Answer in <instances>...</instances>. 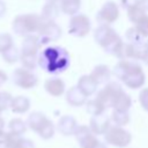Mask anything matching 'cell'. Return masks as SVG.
<instances>
[{"instance_id": "obj_1", "label": "cell", "mask_w": 148, "mask_h": 148, "mask_svg": "<svg viewBox=\"0 0 148 148\" xmlns=\"http://www.w3.org/2000/svg\"><path fill=\"white\" fill-rule=\"evenodd\" d=\"M69 64V54L61 46H49L38 54V66L51 74L65 72Z\"/></svg>"}, {"instance_id": "obj_2", "label": "cell", "mask_w": 148, "mask_h": 148, "mask_svg": "<svg viewBox=\"0 0 148 148\" xmlns=\"http://www.w3.org/2000/svg\"><path fill=\"white\" fill-rule=\"evenodd\" d=\"M113 74L130 89H139L146 82L142 67L134 60H119L113 68Z\"/></svg>"}, {"instance_id": "obj_3", "label": "cell", "mask_w": 148, "mask_h": 148, "mask_svg": "<svg viewBox=\"0 0 148 148\" xmlns=\"http://www.w3.org/2000/svg\"><path fill=\"white\" fill-rule=\"evenodd\" d=\"M95 42L110 54H116L123 44V39L116 32V30L108 24H99L94 31Z\"/></svg>"}, {"instance_id": "obj_4", "label": "cell", "mask_w": 148, "mask_h": 148, "mask_svg": "<svg viewBox=\"0 0 148 148\" xmlns=\"http://www.w3.org/2000/svg\"><path fill=\"white\" fill-rule=\"evenodd\" d=\"M43 23L44 20L38 14H34V13L20 14L13 20L12 29L16 35L27 37L37 34L42 28Z\"/></svg>"}, {"instance_id": "obj_5", "label": "cell", "mask_w": 148, "mask_h": 148, "mask_svg": "<svg viewBox=\"0 0 148 148\" xmlns=\"http://www.w3.org/2000/svg\"><path fill=\"white\" fill-rule=\"evenodd\" d=\"M104 139H105V142L111 146H114L117 148H125L131 143L132 134L127 130H125L123 126L113 125V126H110L109 130L105 132Z\"/></svg>"}, {"instance_id": "obj_6", "label": "cell", "mask_w": 148, "mask_h": 148, "mask_svg": "<svg viewBox=\"0 0 148 148\" xmlns=\"http://www.w3.org/2000/svg\"><path fill=\"white\" fill-rule=\"evenodd\" d=\"M146 54L145 43H124L114 54L119 60H143Z\"/></svg>"}, {"instance_id": "obj_7", "label": "cell", "mask_w": 148, "mask_h": 148, "mask_svg": "<svg viewBox=\"0 0 148 148\" xmlns=\"http://www.w3.org/2000/svg\"><path fill=\"white\" fill-rule=\"evenodd\" d=\"M91 29V22L89 17L84 14H75L72 15L69 22H68V34L74 37H86Z\"/></svg>"}, {"instance_id": "obj_8", "label": "cell", "mask_w": 148, "mask_h": 148, "mask_svg": "<svg viewBox=\"0 0 148 148\" xmlns=\"http://www.w3.org/2000/svg\"><path fill=\"white\" fill-rule=\"evenodd\" d=\"M12 81L18 88L31 89L36 87L38 77L31 69H28L25 67H17L12 73Z\"/></svg>"}, {"instance_id": "obj_9", "label": "cell", "mask_w": 148, "mask_h": 148, "mask_svg": "<svg viewBox=\"0 0 148 148\" xmlns=\"http://www.w3.org/2000/svg\"><path fill=\"white\" fill-rule=\"evenodd\" d=\"M124 91L121 86L117 82H108L104 88H102L97 95L96 98L105 106V108H112L116 98Z\"/></svg>"}, {"instance_id": "obj_10", "label": "cell", "mask_w": 148, "mask_h": 148, "mask_svg": "<svg viewBox=\"0 0 148 148\" xmlns=\"http://www.w3.org/2000/svg\"><path fill=\"white\" fill-rule=\"evenodd\" d=\"M37 37L42 45L56 42L61 37V28L54 21H44L42 28L37 32Z\"/></svg>"}, {"instance_id": "obj_11", "label": "cell", "mask_w": 148, "mask_h": 148, "mask_svg": "<svg viewBox=\"0 0 148 148\" xmlns=\"http://www.w3.org/2000/svg\"><path fill=\"white\" fill-rule=\"evenodd\" d=\"M119 17V8L114 1H106L96 14V20L99 24H112Z\"/></svg>"}, {"instance_id": "obj_12", "label": "cell", "mask_w": 148, "mask_h": 148, "mask_svg": "<svg viewBox=\"0 0 148 148\" xmlns=\"http://www.w3.org/2000/svg\"><path fill=\"white\" fill-rule=\"evenodd\" d=\"M74 136L81 148H94L99 141L87 125H79Z\"/></svg>"}, {"instance_id": "obj_13", "label": "cell", "mask_w": 148, "mask_h": 148, "mask_svg": "<svg viewBox=\"0 0 148 148\" xmlns=\"http://www.w3.org/2000/svg\"><path fill=\"white\" fill-rule=\"evenodd\" d=\"M42 46L37 35H30L24 37L21 45V57H38V51Z\"/></svg>"}, {"instance_id": "obj_14", "label": "cell", "mask_w": 148, "mask_h": 148, "mask_svg": "<svg viewBox=\"0 0 148 148\" xmlns=\"http://www.w3.org/2000/svg\"><path fill=\"white\" fill-rule=\"evenodd\" d=\"M110 118L104 113L98 116H92L89 121V128L95 135H104L110 127Z\"/></svg>"}, {"instance_id": "obj_15", "label": "cell", "mask_w": 148, "mask_h": 148, "mask_svg": "<svg viewBox=\"0 0 148 148\" xmlns=\"http://www.w3.org/2000/svg\"><path fill=\"white\" fill-rule=\"evenodd\" d=\"M77 126L79 125L73 116L65 114L59 118L58 124H57V130L64 136H69V135H74Z\"/></svg>"}, {"instance_id": "obj_16", "label": "cell", "mask_w": 148, "mask_h": 148, "mask_svg": "<svg viewBox=\"0 0 148 148\" xmlns=\"http://www.w3.org/2000/svg\"><path fill=\"white\" fill-rule=\"evenodd\" d=\"M66 102L71 105V106H82L87 103V98L88 96L77 87V86H73L71 87L67 91H66Z\"/></svg>"}, {"instance_id": "obj_17", "label": "cell", "mask_w": 148, "mask_h": 148, "mask_svg": "<svg viewBox=\"0 0 148 148\" xmlns=\"http://www.w3.org/2000/svg\"><path fill=\"white\" fill-rule=\"evenodd\" d=\"M44 88H45L46 92L49 95L53 96V97L61 96L66 90L65 82L60 77H50V79H47L44 83Z\"/></svg>"}, {"instance_id": "obj_18", "label": "cell", "mask_w": 148, "mask_h": 148, "mask_svg": "<svg viewBox=\"0 0 148 148\" xmlns=\"http://www.w3.org/2000/svg\"><path fill=\"white\" fill-rule=\"evenodd\" d=\"M47 120H49V118H47L44 113H42V112H39V111H35V112H32V113H30V114L28 116L27 126H28V128H30L31 131L38 133L39 130L45 125V123H46Z\"/></svg>"}, {"instance_id": "obj_19", "label": "cell", "mask_w": 148, "mask_h": 148, "mask_svg": "<svg viewBox=\"0 0 148 148\" xmlns=\"http://www.w3.org/2000/svg\"><path fill=\"white\" fill-rule=\"evenodd\" d=\"M88 97L94 95L97 91V82L94 80V77L89 74V75H82L80 76V79L77 80V84H76Z\"/></svg>"}, {"instance_id": "obj_20", "label": "cell", "mask_w": 148, "mask_h": 148, "mask_svg": "<svg viewBox=\"0 0 148 148\" xmlns=\"http://www.w3.org/2000/svg\"><path fill=\"white\" fill-rule=\"evenodd\" d=\"M60 12L61 10L58 1H46L42 8L40 16L43 17L44 21H54Z\"/></svg>"}, {"instance_id": "obj_21", "label": "cell", "mask_w": 148, "mask_h": 148, "mask_svg": "<svg viewBox=\"0 0 148 148\" xmlns=\"http://www.w3.org/2000/svg\"><path fill=\"white\" fill-rule=\"evenodd\" d=\"M90 75L94 77L97 84H104L109 82L111 77V71L106 65H97L91 71Z\"/></svg>"}, {"instance_id": "obj_22", "label": "cell", "mask_w": 148, "mask_h": 148, "mask_svg": "<svg viewBox=\"0 0 148 148\" xmlns=\"http://www.w3.org/2000/svg\"><path fill=\"white\" fill-rule=\"evenodd\" d=\"M30 99L27 96H22L18 95L16 97H13L12 103H10V110L14 113L21 114V113H25L29 109H30Z\"/></svg>"}, {"instance_id": "obj_23", "label": "cell", "mask_w": 148, "mask_h": 148, "mask_svg": "<svg viewBox=\"0 0 148 148\" xmlns=\"http://www.w3.org/2000/svg\"><path fill=\"white\" fill-rule=\"evenodd\" d=\"M60 10L66 15H75L81 7V0H59Z\"/></svg>"}, {"instance_id": "obj_24", "label": "cell", "mask_w": 148, "mask_h": 148, "mask_svg": "<svg viewBox=\"0 0 148 148\" xmlns=\"http://www.w3.org/2000/svg\"><path fill=\"white\" fill-rule=\"evenodd\" d=\"M131 106H132V98L125 91H123L116 98V101H114V103L112 105L113 110H118V111H128Z\"/></svg>"}, {"instance_id": "obj_25", "label": "cell", "mask_w": 148, "mask_h": 148, "mask_svg": "<svg viewBox=\"0 0 148 148\" xmlns=\"http://www.w3.org/2000/svg\"><path fill=\"white\" fill-rule=\"evenodd\" d=\"M27 121H23L21 118H13L8 123V130L9 132L17 134V135H23L27 131Z\"/></svg>"}, {"instance_id": "obj_26", "label": "cell", "mask_w": 148, "mask_h": 148, "mask_svg": "<svg viewBox=\"0 0 148 148\" xmlns=\"http://www.w3.org/2000/svg\"><path fill=\"white\" fill-rule=\"evenodd\" d=\"M86 105V110L89 114L91 116H98V114H102L104 113L105 111V106L97 99V98H94V99H89L87 101V103L84 104Z\"/></svg>"}, {"instance_id": "obj_27", "label": "cell", "mask_w": 148, "mask_h": 148, "mask_svg": "<svg viewBox=\"0 0 148 148\" xmlns=\"http://www.w3.org/2000/svg\"><path fill=\"white\" fill-rule=\"evenodd\" d=\"M17 134L12 132H6L5 130L0 132V148H13L14 143L17 139Z\"/></svg>"}, {"instance_id": "obj_28", "label": "cell", "mask_w": 148, "mask_h": 148, "mask_svg": "<svg viewBox=\"0 0 148 148\" xmlns=\"http://www.w3.org/2000/svg\"><path fill=\"white\" fill-rule=\"evenodd\" d=\"M1 57H2L3 61H6L7 64H14V62H16V61L20 60L21 51L15 45H13L12 47H9L5 52H2L1 53Z\"/></svg>"}, {"instance_id": "obj_29", "label": "cell", "mask_w": 148, "mask_h": 148, "mask_svg": "<svg viewBox=\"0 0 148 148\" xmlns=\"http://www.w3.org/2000/svg\"><path fill=\"white\" fill-rule=\"evenodd\" d=\"M111 120L114 123V125L125 126L130 123V113H128V111L113 110L111 113Z\"/></svg>"}, {"instance_id": "obj_30", "label": "cell", "mask_w": 148, "mask_h": 148, "mask_svg": "<svg viewBox=\"0 0 148 148\" xmlns=\"http://www.w3.org/2000/svg\"><path fill=\"white\" fill-rule=\"evenodd\" d=\"M147 14V12L140 6V5H136L130 9H127V16H128V20L132 22V23H136L138 21H140L145 15Z\"/></svg>"}, {"instance_id": "obj_31", "label": "cell", "mask_w": 148, "mask_h": 148, "mask_svg": "<svg viewBox=\"0 0 148 148\" xmlns=\"http://www.w3.org/2000/svg\"><path fill=\"white\" fill-rule=\"evenodd\" d=\"M125 36H126L127 42H130V43H143V39H145V37L140 34V31L135 28V25L128 28L126 30Z\"/></svg>"}, {"instance_id": "obj_32", "label": "cell", "mask_w": 148, "mask_h": 148, "mask_svg": "<svg viewBox=\"0 0 148 148\" xmlns=\"http://www.w3.org/2000/svg\"><path fill=\"white\" fill-rule=\"evenodd\" d=\"M54 132H56V127H54L53 123L49 119V120L45 123V125L39 130V132H38L37 134H38L42 139L49 140V139H51V138L54 135Z\"/></svg>"}, {"instance_id": "obj_33", "label": "cell", "mask_w": 148, "mask_h": 148, "mask_svg": "<svg viewBox=\"0 0 148 148\" xmlns=\"http://www.w3.org/2000/svg\"><path fill=\"white\" fill-rule=\"evenodd\" d=\"M13 45H14V40L10 34L8 32L0 34V54L6 50H8L9 47H12Z\"/></svg>"}, {"instance_id": "obj_34", "label": "cell", "mask_w": 148, "mask_h": 148, "mask_svg": "<svg viewBox=\"0 0 148 148\" xmlns=\"http://www.w3.org/2000/svg\"><path fill=\"white\" fill-rule=\"evenodd\" d=\"M12 99H13V96L9 92L0 91V114L10 106Z\"/></svg>"}, {"instance_id": "obj_35", "label": "cell", "mask_w": 148, "mask_h": 148, "mask_svg": "<svg viewBox=\"0 0 148 148\" xmlns=\"http://www.w3.org/2000/svg\"><path fill=\"white\" fill-rule=\"evenodd\" d=\"M135 28L140 31V34L145 37L148 38V14H146L140 21H138L135 24Z\"/></svg>"}, {"instance_id": "obj_36", "label": "cell", "mask_w": 148, "mask_h": 148, "mask_svg": "<svg viewBox=\"0 0 148 148\" xmlns=\"http://www.w3.org/2000/svg\"><path fill=\"white\" fill-rule=\"evenodd\" d=\"M13 148H35V145L31 140L25 139L22 135H18Z\"/></svg>"}, {"instance_id": "obj_37", "label": "cell", "mask_w": 148, "mask_h": 148, "mask_svg": "<svg viewBox=\"0 0 148 148\" xmlns=\"http://www.w3.org/2000/svg\"><path fill=\"white\" fill-rule=\"evenodd\" d=\"M139 103L141 108L148 112V87L142 88L139 92Z\"/></svg>"}, {"instance_id": "obj_38", "label": "cell", "mask_w": 148, "mask_h": 148, "mask_svg": "<svg viewBox=\"0 0 148 148\" xmlns=\"http://www.w3.org/2000/svg\"><path fill=\"white\" fill-rule=\"evenodd\" d=\"M139 1L140 0H121V6H123V8H126V10H127V9L139 5Z\"/></svg>"}, {"instance_id": "obj_39", "label": "cell", "mask_w": 148, "mask_h": 148, "mask_svg": "<svg viewBox=\"0 0 148 148\" xmlns=\"http://www.w3.org/2000/svg\"><path fill=\"white\" fill-rule=\"evenodd\" d=\"M7 80H8L7 74H6L5 72L0 71V87H2V86H3V84L7 82Z\"/></svg>"}, {"instance_id": "obj_40", "label": "cell", "mask_w": 148, "mask_h": 148, "mask_svg": "<svg viewBox=\"0 0 148 148\" xmlns=\"http://www.w3.org/2000/svg\"><path fill=\"white\" fill-rule=\"evenodd\" d=\"M6 10H7V7H6L5 1L0 0V17H2L6 14Z\"/></svg>"}, {"instance_id": "obj_41", "label": "cell", "mask_w": 148, "mask_h": 148, "mask_svg": "<svg viewBox=\"0 0 148 148\" xmlns=\"http://www.w3.org/2000/svg\"><path fill=\"white\" fill-rule=\"evenodd\" d=\"M139 5L148 13V0H140V1H139Z\"/></svg>"}, {"instance_id": "obj_42", "label": "cell", "mask_w": 148, "mask_h": 148, "mask_svg": "<svg viewBox=\"0 0 148 148\" xmlns=\"http://www.w3.org/2000/svg\"><path fill=\"white\" fill-rule=\"evenodd\" d=\"M94 148H108V147H106V145H105V143H103L102 141H98V143H97Z\"/></svg>"}, {"instance_id": "obj_43", "label": "cell", "mask_w": 148, "mask_h": 148, "mask_svg": "<svg viewBox=\"0 0 148 148\" xmlns=\"http://www.w3.org/2000/svg\"><path fill=\"white\" fill-rule=\"evenodd\" d=\"M5 130V120L2 119V117L0 116V132Z\"/></svg>"}, {"instance_id": "obj_44", "label": "cell", "mask_w": 148, "mask_h": 148, "mask_svg": "<svg viewBox=\"0 0 148 148\" xmlns=\"http://www.w3.org/2000/svg\"><path fill=\"white\" fill-rule=\"evenodd\" d=\"M143 61L148 65V49L146 47V54H145V58H143Z\"/></svg>"}, {"instance_id": "obj_45", "label": "cell", "mask_w": 148, "mask_h": 148, "mask_svg": "<svg viewBox=\"0 0 148 148\" xmlns=\"http://www.w3.org/2000/svg\"><path fill=\"white\" fill-rule=\"evenodd\" d=\"M145 45H146V47L148 49V39H147V42H145Z\"/></svg>"}, {"instance_id": "obj_46", "label": "cell", "mask_w": 148, "mask_h": 148, "mask_svg": "<svg viewBox=\"0 0 148 148\" xmlns=\"http://www.w3.org/2000/svg\"><path fill=\"white\" fill-rule=\"evenodd\" d=\"M46 1H59V0H46Z\"/></svg>"}]
</instances>
